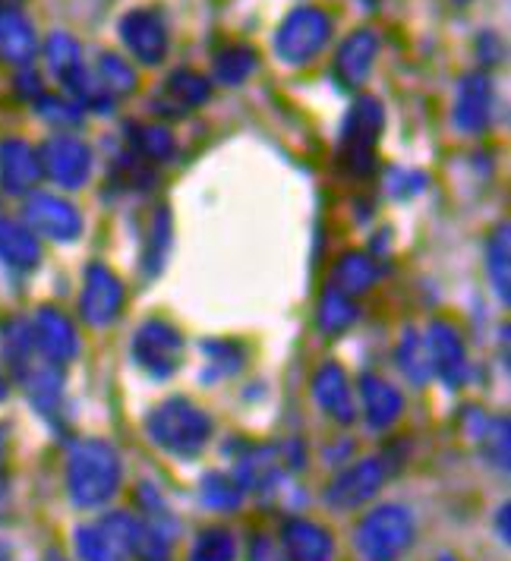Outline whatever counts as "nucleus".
<instances>
[{"label": "nucleus", "mask_w": 511, "mask_h": 561, "mask_svg": "<svg viewBox=\"0 0 511 561\" xmlns=\"http://www.w3.org/2000/svg\"><path fill=\"white\" fill-rule=\"evenodd\" d=\"M121 485V458L104 438H79L67 455V495L77 508H102Z\"/></svg>", "instance_id": "obj_1"}, {"label": "nucleus", "mask_w": 511, "mask_h": 561, "mask_svg": "<svg viewBox=\"0 0 511 561\" xmlns=\"http://www.w3.org/2000/svg\"><path fill=\"white\" fill-rule=\"evenodd\" d=\"M146 433L174 458H196L212 438V416L186 398H171L146 416Z\"/></svg>", "instance_id": "obj_2"}, {"label": "nucleus", "mask_w": 511, "mask_h": 561, "mask_svg": "<svg viewBox=\"0 0 511 561\" xmlns=\"http://www.w3.org/2000/svg\"><path fill=\"white\" fill-rule=\"evenodd\" d=\"M385 127V111L379 99L373 95H360L357 102L351 104L344 127H341V142H338V161L348 174L363 178L373 171L376 161V146Z\"/></svg>", "instance_id": "obj_3"}, {"label": "nucleus", "mask_w": 511, "mask_h": 561, "mask_svg": "<svg viewBox=\"0 0 511 561\" xmlns=\"http://www.w3.org/2000/svg\"><path fill=\"white\" fill-rule=\"evenodd\" d=\"M413 542V517L401 505H383L360 520L354 546L363 561H398Z\"/></svg>", "instance_id": "obj_4"}, {"label": "nucleus", "mask_w": 511, "mask_h": 561, "mask_svg": "<svg viewBox=\"0 0 511 561\" xmlns=\"http://www.w3.org/2000/svg\"><path fill=\"white\" fill-rule=\"evenodd\" d=\"M332 42V16L319 7H297L275 32V54L291 67H304Z\"/></svg>", "instance_id": "obj_5"}, {"label": "nucleus", "mask_w": 511, "mask_h": 561, "mask_svg": "<svg viewBox=\"0 0 511 561\" xmlns=\"http://www.w3.org/2000/svg\"><path fill=\"white\" fill-rule=\"evenodd\" d=\"M133 359L136 366L152 376V379H168L180 369L183 359V334L164 322V319H149L133 334Z\"/></svg>", "instance_id": "obj_6"}, {"label": "nucleus", "mask_w": 511, "mask_h": 561, "mask_svg": "<svg viewBox=\"0 0 511 561\" xmlns=\"http://www.w3.org/2000/svg\"><path fill=\"white\" fill-rule=\"evenodd\" d=\"M117 35L127 45V51L146 67H158L168 57V48H171L168 20L155 7H136V10L124 13L121 23H117Z\"/></svg>", "instance_id": "obj_7"}, {"label": "nucleus", "mask_w": 511, "mask_h": 561, "mask_svg": "<svg viewBox=\"0 0 511 561\" xmlns=\"http://www.w3.org/2000/svg\"><path fill=\"white\" fill-rule=\"evenodd\" d=\"M38 161L42 174H48L60 190H79L92 174V149L70 133L45 139V146L38 149Z\"/></svg>", "instance_id": "obj_8"}, {"label": "nucleus", "mask_w": 511, "mask_h": 561, "mask_svg": "<svg viewBox=\"0 0 511 561\" xmlns=\"http://www.w3.org/2000/svg\"><path fill=\"white\" fill-rule=\"evenodd\" d=\"M26 225L32 233H42L54 243H73L82 233V215L77 205H70L52 193H32L26 199Z\"/></svg>", "instance_id": "obj_9"}, {"label": "nucleus", "mask_w": 511, "mask_h": 561, "mask_svg": "<svg viewBox=\"0 0 511 561\" xmlns=\"http://www.w3.org/2000/svg\"><path fill=\"white\" fill-rule=\"evenodd\" d=\"M124 307V284L107 268V265H89L86 268V284L79 294V312L89 325L104 329L111 325Z\"/></svg>", "instance_id": "obj_10"}, {"label": "nucleus", "mask_w": 511, "mask_h": 561, "mask_svg": "<svg viewBox=\"0 0 511 561\" xmlns=\"http://www.w3.org/2000/svg\"><path fill=\"white\" fill-rule=\"evenodd\" d=\"M212 99V82L196 70H174L155 89L152 111L164 121H180Z\"/></svg>", "instance_id": "obj_11"}, {"label": "nucleus", "mask_w": 511, "mask_h": 561, "mask_svg": "<svg viewBox=\"0 0 511 561\" xmlns=\"http://www.w3.org/2000/svg\"><path fill=\"white\" fill-rule=\"evenodd\" d=\"M32 344L38 347L42 359H48L54 366H64L79 354V334L73 322L54 307H42L32 319Z\"/></svg>", "instance_id": "obj_12"}, {"label": "nucleus", "mask_w": 511, "mask_h": 561, "mask_svg": "<svg viewBox=\"0 0 511 561\" xmlns=\"http://www.w3.org/2000/svg\"><path fill=\"white\" fill-rule=\"evenodd\" d=\"M385 467L379 458H366L344 470L329 489H326V505L332 511H351L373 502V495L383 489Z\"/></svg>", "instance_id": "obj_13"}, {"label": "nucleus", "mask_w": 511, "mask_h": 561, "mask_svg": "<svg viewBox=\"0 0 511 561\" xmlns=\"http://www.w3.org/2000/svg\"><path fill=\"white\" fill-rule=\"evenodd\" d=\"M376 54H379V35L373 28H357L351 32L341 48L334 54L332 77L341 89H360L370 73H373V64H376Z\"/></svg>", "instance_id": "obj_14"}, {"label": "nucleus", "mask_w": 511, "mask_h": 561, "mask_svg": "<svg viewBox=\"0 0 511 561\" xmlns=\"http://www.w3.org/2000/svg\"><path fill=\"white\" fill-rule=\"evenodd\" d=\"M455 127L461 133H486L492 117H496V89L484 73H470L458 82V95H455Z\"/></svg>", "instance_id": "obj_15"}, {"label": "nucleus", "mask_w": 511, "mask_h": 561, "mask_svg": "<svg viewBox=\"0 0 511 561\" xmlns=\"http://www.w3.org/2000/svg\"><path fill=\"white\" fill-rule=\"evenodd\" d=\"M427 354H430L433 373L448 388H461L470 379V363H467L464 341H461V334L448 322H433L430 325V332H427Z\"/></svg>", "instance_id": "obj_16"}, {"label": "nucleus", "mask_w": 511, "mask_h": 561, "mask_svg": "<svg viewBox=\"0 0 511 561\" xmlns=\"http://www.w3.org/2000/svg\"><path fill=\"white\" fill-rule=\"evenodd\" d=\"M45 64L52 77L70 92V99L79 104V95L89 85V67L82 60V48L70 32H52L45 42Z\"/></svg>", "instance_id": "obj_17"}, {"label": "nucleus", "mask_w": 511, "mask_h": 561, "mask_svg": "<svg viewBox=\"0 0 511 561\" xmlns=\"http://www.w3.org/2000/svg\"><path fill=\"white\" fill-rule=\"evenodd\" d=\"M42 180V161L38 152L26 139H3L0 142V186L10 196H26Z\"/></svg>", "instance_id": "obj_18"}, {"label": "nucleus", "mask_w": 511, "mask_h": 561, "mask_svg": "<svg viewBox=\"0 0 511 561\" xmlns=\"http://www.w3.org/2000/svg\"><path fill=\"white\" fill-rule=\"evenodd\" d=\"M313 398L316 404L332 416L334 423L348 426L354 423L357 410H354V398H351V385H348V373L338 363H322L313 376Z\"/></svg>", "instance_id": "obj_19"}, {"label": "nucleus", "mask_w": 511, "mask_h": 561, "mask_svg": "<svg viewBox=\"0 0 511 561\" xmlns=\"http://www.w3.org/2000/svg\"><path fill=\"white\" fill-rule=\"evenodd\" d=\"M282 546L287 561H332L334 539L326 527L294 517L282 527Z\"/></svg>", "instance_id": "obj_20"}, {"label": "nucleus", "mask_w": 511, "mask_h": 561, "mask_svg": "<svg viewBox=\"0 0 511 561\" xmlns=\"http://www.w3.org/2000/svg\"><path fill=\"white\" fill-rule=\"evenodd\" d=\"M16 376H20L23 388H26L32 408L38 410L42 416H54L60 410V401H64V376H60V366H54L48 359H42V363L29 359Z\"/></svg>", "instance_id": "obj_21"}, {"label": "nucleus", "mask_w": 511, "mask_h": 561, "mask_svg": "<svg viewBox=\"0 0 511 561\" xmlns=\"http://www.w3.org/2000/svg\"><path fill=\"white\" fill-rule=\"evenodd\" d=\"M38 54V35L23 10H0V60L29 67Z\"/></svg>", "instance_id": "obj_22"}, {"label": "nucleus", "mask_w": 511, "mask_h": 561, "mask_svg": "<svg viewBox=\"0 0 511 561\" xmlns=\"http://www.w3.org/2000/svg\"><path fill=\"white\" fill-rule=\"evenodd\" d=\"M0 262L13 272H32L42 262L38 237L20 221H0Z\"/></svg>", "instance_id": "obj_23"}, {"label": "nucleus", "mask_w": 511, "mask_h": 561, "mask_svg": "<svg viewBox=\"0 0 511 561\" xmlns=\"http://www.w3.org/2000/svg\"><path fill=\"white\" fill-rule=\"evenodd\" d=\"M360 401L366 410V423L373 430H388L391 423H398V416L405 410V398L398 394V388H391L376 376H366L360 382Z\"/></svg>", "instance_id": "obj_24"}, {"label": "nucleus", "mask_w": 511, "mask_h": 561, "mask_svg": "<svg viewBox=\"0 0 511 561\" xmlns=\"http://www.w3.org/2000/svg\"><path fill=\"white\" fill-rule=\"evenodd\" d=\"M376 278H379V272H376L370 255L344 253L334 262L332 284L329 287L338 290V294H344V297H360V294H366L376 284Z\"/></svg>", "instance_id": "obj_25"}, {"label": "nucleus", "mask_w": 511, "mask_h": 561, "mask_svg": "<svg viewBox=\"0 0 511 561\" xmlns=\"http://www.w3.org/2000/svg\"><path fill=\"white\" fill-rule=\"evenodd\" d=\"M129 149L143 161H171L178 154V139L168 127H155V124H129L127 129Z\"/></svg>", "instance_id": "obj_26"}, {"label": "nucleus", "mask_w": 511, "mask_h": 561, "mask_svg": "<svg viewBox=\"0 0 511 561\" xmlns=\"http://www.w3.org/2000/svg\"><path fill=\"white\" fill-rule=\"evenodd\" d=\"M89 73H92L95 85L102 89L111 102L127 99V95L136 92V85H139L136 70L129 67L121 54H102V57H99V64H95V70H89Z\"/></svg>", "instance_id": "obj_27"}, {"label": "nucleus", "mask_w": 511, "mask_h": 561, "mask_svg": "<svg viewBox=\"0 0 511 561\" xmlns=\"http://www.w3.org/2000/svg\"><path fill=\"white\" fill-rule=\"evenodd\" d=\"M511 237L509 228L492 230L489 237V250H486V268H489V280H492V290L496 297L509 307L511 300Z\"/></svg>", "instance_id": "obj_28"}, {"label": "nucleus", "mask_w": 511, "mask_h": 561, "mask_svg": "<svg viewBox=\"0 0 511 561\" xmlns=\"http://www.w3.org/2000/svg\"><path fill=\"white\" fill-rule=\"evenodd\" d=\"M259 70V54L250 45H230L215 57V79L222 85H243Z\"/></svg>", "instance_id": "obj_29"}, {"label": "nucleus", "mask_w": 511, "mask_h": 561, "mask_svg": "<svg viewBox=\"0 0 511 561\" xmlns=\"http://www.w3.org/2000/svg\"><path fill=\"white\" fill-rule=\"evenodd\" d=\"M168 253H171V215H168V208H155L149 243L143 250V272L146 275H158Z\"/></svg>", "instance_id": "obj_30"}, {"label": "nucleus", "mask_w": 511, "mask_h": 561, "mask_svg": "<svg viewBox=\"0 0 511 561\" xmlns=\"http://www.w3.org/2000/svg\"><path fill=\"white\" fill-rule=\"evenodd\" d=\"M398 366H401V373H405L413 385H423L433 376V366H430V354H427L423 334L410 329V332L401 337V344H398Z\"/></svg>", "instance_id": "obj_31"}, {"label": "nucleus", "mask_w": 511, "mask_h": 561, "mask_svg": "<svg viewBox=\"0 0 511 561\" xmlns=\"http://www.w3.org/2000/svg\"><path fill=\"white\" fill-rule=\"evenodd\" d=\"M354 322H357V307L351 304V297L329 287L319 300V329L326 334H341L348 332Z\"/></svg>", "instance_id": "obj_32"}, {"label": "nucleus", "mask_w": 511, "mask_h": 561, "mask_svg": "<svg viewBox=\"0 0 511 561\" xmlns=\"http://www.w3.org/2000/svg\"><path fill=\"white\" fill-rule=\"evenodd\" d=\"M200 499L212 511H237L243 502V489L225 473H205L200 483Z\"/></svg>", "instance_id": "obj_33"}, {"label": "nucleus", "mask_w": 511, "mask_h": 561, "mask_svg": "<svg viewBox=\"0 0 511 561\" xmlns=\"http://www.w3.org/2000/svg\"><path fill=\"white\" fill-rule=\"evenodd\" d=\"M102 530L107 534V539L121 549V552H139V546H143V534H146V527H143L136 517L124 514V511L107 514V517H104Z\"/></svg>", "instance_id": "obj_34"}, {"label": "nucleus", "mask_w": 511, "mask_h": 561, "mask_svg": "<svg viewBox=\"0 0 511 561\" xmlns=\"http://www.w3.org/2000/svg\"><path fill=\"white\" fill-rule=\"evenodd\" d=\"M474 438L484 445V455L496 467H502V470L509 467V420H489L486 416Z\"/></svg>", "instance_id": "obj_35"}, {"label": "nucleus", "mask_w": 511, "mask_h": 561, "mask_svg": "<svg viewBox=\"0 0 511 561\" xmlns=\"http://www.w3.org/2000/svg\"><path fill=\"white\" fill-rule=\"evenodd\" d=\"M234 556H237V542L222 527L205 530L190 549V561H234Z\"/></svg>", "instance_id": "obj_36"}, {"label": "nucleus", "mask_w": 511, "mask_h": 561, "mask_svg": "<svg viewBox=\"0 0 511 561\" xmlns=\"http://www.w3.org/2000/svg\"><path fill=\"white\" fill-rule=\"evenodd\" d=\"M0 347H3V357L10 359V366L20 373L23 366H26L29 359H32V329H29L26 322H20V319H13L3 334H0Z\"/></svg>", "instance_id": "obj_37"}, {"label": "nucleus", "mask_w": 511, "mask_h": 561, "mask_svg": "<svg viewBox=\"0 0 511 561\" xmlns=\"http://www.w3.org/2000/svg\"><path fill=\"white\" fill-rule=\"evenodd\" d=\"M35 111H38V117H45L54 127H77L79 121H82V107L73 99L48 95V92H42L35 99Z\"/></svg>", "instance_id": "obj_38"}, {"label": "nucleus", "mask_w": 511, "mask_h": 561, "mask_svg": "<svg viewBox=\"0 0 511 561\" xmlns=\"http://www.w3.org/2000/svg\"><path fill=\"white\" fill-rule=\"evenodd\" d=\"M77 549L82 561H121V549L107 539L102 527H79Z\"/></svg>", "instance_id": "obj_39"}, {"label": "nucleus", "mask_w": 511, "mask_h": 561, "mask_svg": "<svg viewBox=\"0 0 511 561\" xmlns=\"http://www.w3.org/2000/svg\"><path fill=\"white\" fill-rule=\"evenodd\" d=\"M205 357L212 363V373L215 376H230L243 366V347L234 344V341H208L205 344Z\"/></svg>", "instance_id": "obj_40"}, {"label": "nucleus", "mask_w": 511, "mask_h": 561, "mask_svg": "<svg viewBox=\"0 0 511 561\" xmlns=\"http://www.w3.org/2000/svg\"><path fill=\"white\" fill-rule=\"evenodd\" d=\"M250 561H284L282 549L272 542V536H256L250 542Z\"/></svg>", "instance_id": "obj_41"}, {"label": "nucleus", "mask_w": 511, "mask_h": 561, "mask_svg": "<svg viewBox=\"0 0 511 561\" xmlns=\"http://www.w3.org/2000/svg\"><path fill=\"white\" fill-rule=\"evenodd\" d=\"M10 505H13V489L10 483L0 477V520H7V514H10Z\"/></svg>", "instance_id": "obj_42"}, {"label": "nucleus", "mask_w": 511, "mask_h": 561, "mask_svg": "<svg viewBox=\"0 0 511 561\" xmlns=\"http://www.w3.org/2000/svg\"><path fill=\"white\" fill-rule=\"evenodd\" d=\"M496 530H502V539H509V505L502 508V517H496Z\"/></svg>", "instance_id": "obj_43"}, {"label": "nucleus", "mask_w": 511, "mask_h": 561, "mask_svg": "<svg viewBox=\"0 0 511 561\" xmlns=\"http://www.w3.org/2000/svg\"><path fill=\"white\" fill-rule=\"evenodd\" d=\"M0 10H20V0H0Z\"/></svg>", "instance_id": "obj_44"}, {"label": "nucleus", "mask_w": 511, "mask_h": 561, "mask_svg": "<svg viewBox=\"0 0 511 561\" xmlns=\"http://www.w3.org/2000/svg\"><path fill=\"white\" fill-rule=\"evenodd\" d=\"M3 455H7V430L0 426V460H3Z\"/></svg>", "instance_id": "obj_45"}, {"label": "nucleus", "mask_w": 511, "mask_h": 561, "mask_svg": "<svg viewBox=\"0 0 511 561\" xmlns=\"http://www.w3.org/2000/svg\"><path fill=\"white\" fill-rule=\"evenodd\" d=\"M7 398V379H3V373H0V401Z\"/></svg>", "instance_id": "obj_46"}, {"label": "nucleus", "mask_w": 511, "mask_h": 561, "mask_svg": "<svg viewBox=\"0 0 511 561\" xmlns=\"http://www.w3.org/2000/svg\"><path fill=\"white\" fill-rule=\"evenodd\" d=\"M439 561H458V559H455V556H442V559H439Z\"/></svg>", "instance_id": "obj_47"}, {"label": "nucleus", "mask_w": 511, "mask_h": 561, "mask_svg": "<svg viewBox=\"0 0 511 561\" xmlns=\"http://www.w3.org/2000/svg\"><path fill=\"white\" fill-rule=\"evenodd\" d=\"M45 561H64V559H60V556H48V559H45Z\"/></svg>", "instance_id": "obj_48"}, {"label": "nucleus", "mask_w": 511, "mask_h": 561, "mask_svg": "<svg viewBox=\"0 0 511 561\" xmlns=\"http://www.w3.org/2000/svg\"><path fill=\"white\" fill-rule=\"evenodd\" d=\"M455 3H467V0H455Z\"/></svg>", "instance_id": "obj_49"}]
</instances>
